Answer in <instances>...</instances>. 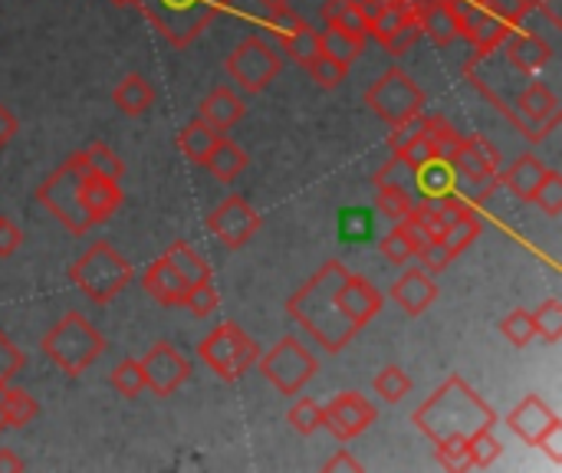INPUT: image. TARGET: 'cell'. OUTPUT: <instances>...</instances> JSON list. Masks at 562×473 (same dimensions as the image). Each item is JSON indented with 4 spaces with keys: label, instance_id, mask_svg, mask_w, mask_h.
I'll list each match as a JSON object with an SVG mask.
<instances>
[{
    "label": "cell",
    "instance_id": "cell-11",
    "mask_svg": "<svg viewBox=\"0 0 562 473\" xmlns=\"http://www.w3.org/2000/svg\"><path fill=\"white\" fill-rule=\"evenodd\" d=\"M224 66H227L231 79L237 82V89L247 92V95L263 92V89L280 76V56H277V49H273L267 40H260V36L240 40V43L231 49V56L224 59Z\"/></svg>",
    "mask_w": 562,
    "mask_h": 473
},
{
    "label": "cell",
    "instance_id": "cell-13",
    "mask_svg": "<svg viewBox=\"0 0 562 473\" xmlns=\"http://www.w3.org/2000/svg\"><path fill=\"white\" fill-rule=\"evenodd\" d=\"M451 10L458 16V30L464 40L474 43L477 56H491L497 53V46L504 43V36L510 33V23L504 16H497L494 10L474 3V0H451Z\"/></svg>",
    "mask_w": 562,
    "mask_h": 473
},
{
    "label": "cell",
    "instance_id": "cell-50",
    "mask_svg": "<svg viewBox=\"0 0 562 473\" xmlns=\"http://www.w3.org/2000/svg\"><path fill=\"white\" fill-rule=\"evenodd\" d=\"M422 36H425V33H422V20L412 13V16H408V20H405V23H402V26H398V30L382 43V46H385L392 56H405V53H408Z\"/></svg>",
    "mask_w": 562,
    "mask_h": 473
},
{
    "label": "cell",
    "instance_id": "cell-60",
    "mask_svg": "<svg viewBox=\"0 0 562 473\" xmlns=\"http://www.w3.org/2000/svg\"><path fill=\"white\" fill-rule=\"evenodd\" d=\"M7 431V418H3V412H0V435Z\"/></svg>",
    "mask_w": 562,
    "mask_h": 473
},
{
    "label": "cell",
    "instance_id": "cell-42",
    "mask_svg": "<svg viewBox=\"0 0 562 473\" xmlns=\"http://www.w3.org/2000/svg\"><path fill=\"white\" fill-rule=\"evenodd\" d=\"M290 428L300 435V438H310L323 428V405L316 398H300L293 408H290Z\"/></svg>",
    "mask_w": 562,
    "mask_h": 473
},
{
    "label": "cell",
    "instance_id": "cell-36",
    "mask_svg": "<svg viewBox=\"0 0 562 473\" xmlns=\"http://www.w3.org/2000/svg\"><path fill=\"white\" fill-rule=\"evenodd\" d=\"M82 155H86V165H89V171H92V174H102V178H115V181H122L125 165H122V158H119L105 142H89V145L82 148Z\"/></svg>",
    "mask_w": 562,
    "mask_h": 473
},
{
    "label": "cell",
    "instance_id": "cell-1",
    "mask_svg": "<svg viewBox=\"0 0 562 473\" xmlns=\"http://www.w3.org/2000/svg\"><path fill=\"white\" fill-rule=\"evenodd\" d=\"M349 277V267L342 260H326L290 300L286 313L296 319L326 352H342L362 329L349 319L342 309V283Z\"/></svg>",
    "mask_w": 562,
    "mask_h": 473
},
{
    "label": "cell",
    "instance_id": "cell-47",
    "mask_svg": "<svg viewBox=\"0 0 562 473\" xmlns=\"http://www.w3.org/2000/svg\"><path fill=\"white\" fill-rule=\"evenodd\" d=\"M408 221L425 234V237H441L445 234V227H448V217L441 214V207L435 204V201H425V204H412V211H408Z\"/></svg>",
    "mask_w": 562,
    "mask_h": 473
},
{
    "label": "cell",
    "instance_id": "cell-41",
    "mask_svg": "<svg viewBox=\"0 0 562 473\" xmlns=\"http://www.w3.org/2000/svg\"><path fill=\"white\" fill-rule=\"evenodd\" d=\"M501 336L517 346V349H527L533 339H537V329H533V316L527 309H514L501 319Z\"/></svg>",
    "mask_w": 562,
    "mask_h": 473
},
{
    "label": "cell",
    "instance_id": "cell-33",
    "mask_svg": "<svg viewBox=\"0 0 562 473\" xmlns=\"http://www.w3.org/2000/svg\"><path fill=\"white\" fill-rule=\"evenodd\" d=\"M280 46H283V53H286L296 66L306 69V63L319 53V36H316V30H313L310 23H303V26H296L293 33H286V36L280 40Z\"/></svg>",
    "mask_w": 562,
    "mask_h": 473
},
{
    "label": "cell",
    "instance_id": "cell-16",
    "mask_svg": "<svg viewBox=\"0 0 562 473\" xmlns=\"http://www.w3.org/2000/svg\"><path fill=\"white\" fill-rule=\"evenodd\" d=\"M138 362H142L145 388H148V392H155L158 398L175 395V392L188 382V375H191L188 359H184L171 342H155V346H151Z\"/></svg>",
    "mask_w": 562,
    "mask_h": 473
},
{
    "label": "cell",
    "instance_id": "cell-15",
    "mask_svg": "<svg viewBox=\"0 0 562 473\" xmlns=\"http://www.w3.org/2000/svg\"><path fill=\"white\" fill-rule=\"evenodd\" d=\"M379 418V408L362 398L359 392H342L336 395L329 405H323V428L336 438V441H352L362 431H369Z\"/></svg>",
    "mask_w": 562,
    "mask_h": 473
},
{
    "label": "cell",
    "instance_id": "cell-2",
    "mask_svg": "<svg viewBox=\"0 0 562 473\" xmlns=\"http://www.w3.org/2000/svg\"><path fill=\"white\" fill-rule=\"evenodd\" d=\"M415 425L431 444H438V441H448V438H471L481 428H494L497 415H494L491 405H484V398L461 375H451L415 412Z\"/></svg>",
    "mask_w": 562,
    "mask_h": 473
},
{
    "label": "cell",
    "instance_id": "cell-53",
    "mask_svg": "<svg viewBox=\"0 0 562 473\" xmlns=\"http://www.w3.org/2000/svg\"><path fill=\"white\" fill-rule=\"evenodd\" d=\"M217 303H221L217 290H214L211 283H201V286H191V290H188L184 309H191L198 319H204V316H211V313L217 309Z\"/></svg>",
    "mask_w": 562,
    "mask_h": 473
},
{
    "label": "cell",
    "instance_id": "cell-62",
    "mask_svg": "<svg viewBox=\"0 0 562 473\" xmlns=\"http://www.w3.org/2000/svg\"><path fill=\"white\" fill-rule=\"evenodd\" d=\"M533 3H540V0H533Z\"/></svg>",
    "mask_w": 562,
    "mask_h": 473
},
{
    "label": "cell",
    "instance_id": "cell-12",
    "mask_svg": "<svg viewBox=\"0 0 562 473\" xmlns=\"http://www.w3.org/2000/svg\"><path fill=\"white\" fill-rule=\"evenodd\" d=\"M560 99L547 82H527L507 119L524 132L527 142H540L560 125Z\"/></svg>",
    "mask_w": 562,
    "mask_h": 473
},
{
    "label": "cell",
    "instance_id": "cell-43",
    "mask_svg": "<svg viewBox=\"0 0 562 473\" xmlns=\"http://www.w3.org/2000/svg\"><path fill=\"white\" fill-rule=\"evenodd\" d=\"M306 72L313 76V82H316V86H323V89H336V86L346 79L349 66H346V63H339V59H333V56H326V53H316V56L306 63Z\"/></svg>",
    "mask_w": 562,
    "mask_h": 473
},
{
    "label": "cell",
    "instance_id": "cell-35",
    "mask_svg": "<svg viewBox=\"0 0 562 473\" xmlns=\"http://www.w3.org/2000/svg\"><path fill=\"white\" fill-rule=\"evenodd\" d=\"M468 451H471V471H487L504 454V444L497 441L494 428H481L468 438Z\"/></svg>",
    "mask_w": 562,
    "mask_h": 473
},
{
    "label": "cell",
    "instance_id": "cell-21",
    "mask_svg": "<svg viewBox=\"0 0 562 473\" xmlns=\"http://www.w3.org/2000/svg\"><path fill=\"white\" fill-rule=\"evenodd\" d=\"M198 119H201V122H207L214 132L227 135V132L244 119V99H240V95H234V89H231V86H214V89L201 99V105H198Z\"/></svg>",
    "mask_w": 562,
    "mask_h": 473
},
{
    "label": "cell",
    "instance_id": "cell-51",
    "mask_svg": "<svg viewBox=\"0 0 562 473\" xmlns=\"http://www.w3.org/2000/svg\"><path fill=\"white\" fill-rule=\"evenodd\" d=\"M26 356L20 352V346H13V339L0 329V385H10V379L16 372H23Z\"/></svg>",
    "mask_w": 562,
    "mask_h": 473
},
{
    "label": "cell",
    "instance_id": "cell-8",
    "mask_svg": "<svg viewBox=\"0 0 562 473\" xmlns=\"http://www.w3.org/2000/svg\"><path fill=\"white\" fill-rule=\"evenodd\" d=\"M425 89L402 69V66H392L385 69L369 89H366V105L392 128L398 122H408L412 115H422L425 112Z\"/></svg>",
    "mask_w": 562,
    "mask_h": 473
},
{
    "label": "cell",
    "instance_id": "cell-5",
    "mask_svg": "<svg viewBox=\"0 0 562 473\" xmlns=\"http://www.w3.org/2000/svg\"><path fill=\"white\" fill-rule=\"evenodd\" d=\"M89 174V165H86V155L76 151L69 155L40 188H36V201L72 234V237H82L89 234L92 221L82 207V181Z\"/></svg>",
    "mask_w": 562,
    "mask_h": 473
},
{
    "label": "cell",
    "instance_id": "cell-28",
    "mask_svg": "<svg viewBox=\"0 0 562 473\" xmlns=\"http://www.w3.org/2000/svg\"><path fill=\"white\" fill-rule=\"evenodd\" d=\"M415 178H418V191L428 198V201H438L445 198L448 191L458 188V171L451 161H441V158H431L425 161L422 168H415Z\"/></svg>",
    "mask_w": 562,
    "mask_h": 473
},
{
    "label": "cell",
    "instance_id": "cell-37",
    "mask_svg": "<svg viewBox=\"0 0 562 473\" xmlns=\"http://www.w3.org/2000/svg\"><path fill=\"white\" fill-rule=\"evenodd\" d=\"M379 188H375V204H379V211L389 217V221H402V217H408V211H412V198H408V191L402 188V184H389L385 178L382 181H375Z\"/></svg>",
    "mask_w": 562,
    "mask_h": 473
},
{
    "label": "cell",
    "instance_id": "cell-46",
    "mask_svg": "<svg viewBox=\"0 0 562 473\" xmlns=\"http://www.w3.org/2000/svg\"><path fill=\"white\" fill-rule=\"evenodd\" d=\"M428 135H431V145H435V158H441V161H454V151H458V145H461V138L464 135H458L441 115H431V128H428Z\"/></svg>",
    "mask_w": 562,
    "mask_h": 473
},
{
    "label": "cell",
    "instance_id": "cell-25",
    "mask_svg": "<svg viewBox=\"0 0 562 473\" xmlns=\"http://www.w3.org/2000/svg\"><path fill=\"white\" fill-rule=\"evenodd\" d=\"M247 161H250V158H247V151H244L237 142H231L227 135H221L201 165H204V168L221 181V184H231V181L247 168Z\"/></svg>",
    "mask_w": 562,
    "mask_h": 473
},
{
    "label": "cell",
    "instance_id": "cell-40",
    "mask_svg": "<svg viewBox=\"0 0 562 473\" xmlns=\"http://www.w3.org/2000/svg\"><path fill=\"white\" fill-rule=\"evenodd\" d=\"M112 388L122 395V398H138L145 392V375H142V362L138 359H122L115 369H112Z\"/></svg>",
    "mask_w": 562,
    "mask_h": 473
},
{
    "label": "cell",
    "instance_id": "cell-29",
    "mask_svg": "<svg viewBox=\"0 0 562 473\" xmlns=\"http://www.w3.org/2000/svg\"><path fill=\"white\" fill-rule=\"evenodd\" d=\"M418 20H422V33H425V36H431V43H435V46H451V43L461 36V30H458V16H454V10H451V0L435 3V7H431V10H425Z\"/></svg>",
    "mask_w": 562,
    "mask_h": 473
},
{
    "label": "cell",
    "instance_id": "cell-18",
    "mask_svg": "<svg viewBox=\"0 0 562 473\" xmlns=\"http://www.w3.org/2000/svg\"><path fill=\"white\" fill-rule=\"evenodd\" d=\"M392 300H395L408 316H422V313H428V309L435 306L438 286H435L431 273H425L422 267H408V270L395 280Z\"/></svg>",
    "mask_w": 562,
    "mask_h": 473
},
{
    "label": "cell",
    "instance_id": "cell-52",
    "mask_svg": "<svg viewBox=\"0 0 562 473\" xmlns=\"http://www.w3.org/2000/svg\"><path fill=\"white\" fill-rule=\"evenodd\" d=\"M474 3H481V7H487V10H494V13H497V16H504L510 26L524 23V20L533 13V0H474Z\"/></svg>",
    "mask_w": 562,
    "mask_h": 473
},
{
    "label": "cell",
    "instance_id": "cell-59",
    "mask_svg": "<svg viewBox=\"0 0 562 473\" xmlns=\"http://www.w3.org/2000/svg\"><path fill=\"white\" fill-rule=\"evenodd\" d=\"M283 3H290V0H260V7H263V10H270V7H283Z\"/></svg>",
    "mask_w": 562,
    "mask_h": 473
},
{
    "label": "cell",
    "instance_id": "cell-7",
    "mask_svg": "<svg viewBox=\"0 0 562 473\" xmlns=\"http://www.w3.org/2000/svg\"><path fill=\"white\" fill-rule=\"evenodd\" d=\"M201 362L221 379V382H240L260 359V346L237 326V323H221L201 346H198Z\"/></svg>",
    "mask_w": 562,
    "mask_h": 473
},
{
    "label": "cell",
    "instance_id": "cell-39",
    "mask_svg": "<svg viewBox=\"0 0 562 473\" xmlns=\"http://www.w3.org/2000/svg\"><path fill=\"white\" fill-rule=\"evenodd\" d=\"M547 217H560L562 211V174L557 168H547V174L540 178L533 198H530Z\"/></svg>",
    "mask_w": 562,
    "mask_h": 473
},
{
    "label": "cell",
    "instance_id": "cell-61",
    "mask_svg": "<svg viewBox=\"0 0 562 473\" xmlns=\"http://www.w3.org/2000/svg\"><path fill=\"white\" fill-rule=\"evenodd\" d=\"M109 3H115V7H128L132 0H109Z\"/></svg>",
    "mask_w": 562,
    "mask_h": 473
},
{
    "label": "cell",
    "instance_id": "cell-27",
    "mask_svg": "<svg viewBox=\"0 0 562 473\" xmlns=\"http://www.w3.org/2000/svg\"><path fill=\"white\" fill-rule=\"evenodd\" d=\"M543 174H547V161H540L537 155H520V158L501 174V181H504L520 201H530Z\"/></svg>",
    "mask_w": 562,
    "mask_h": 473
},
{
    "label": "cell",
    "instance_id": "cell-34",
    "mask_svg": "<svg viewBox=\"0 0 562 473\" xmlns=\"http://www.w3.org/2000/svg\"><path fill=\"white\" fill-rule=\"evenodd\" d=\"M477 237H481V221H477V214H464V217H454V221L445 227L441 244L451 250V257H458V254H464Z\"/></svg>",
    "mask_w": 562,
    "mask_h": 473
},
{
    "label": "cell",
    "instance_id": "cell-17",
    "mask_svg": "<svg viewBox=\"0 0 562 473\" xmlns=\"http://www.w3.org/2000/svg\"><path fill=\"white\" fill-rule=\"evenodd\" d=\"M497 49H501L504 59H507L517 72H524V76L540 72V69L550 66V59H553V46H550L540 33L524 30L520 23L510 26V33L504 36V43H501Z\"/></svg>",
    "mask_w": 562,
    "mask_h": 473
},
{
    "label": "cell",
    "instance_id": "cell-3",
    "mask_svg": "<svg viewBox=\"0 0 562 473\" xmlns=\"http://www.w3.org/2000/svg\"><path fill=\"white\" fill-rule=\"evenodd\" d=\"M161 40L184 49L191 46L234 0H132Z\"/></svg>",
    "mask_w": 562,
    "mask_h": 473
},
{
    "label": "cell",
    "instance_id": "cell-45",
    "mask_svg": "<svg viewBox=\"0 0 562 473\" xmlns=\"http://www.w3.org/2000/svg\"><path fill=\"white\" fill-rule=\"evenodd\" d=\"M431 128V125H428ZM435 158V145H431V135L428 132H422V135H415L412 142H405L402 148H395V165H405V168H422L425 161H431Z\"/></svg>",
    "mask_w": 562,
    "mask_h": 473
},
{
    "label": "cell",
    "instance_id": "cell-20",
    "mask_svg": "<svg viewBox=\"0 0 562 473\" xmlns=\"http://www.w3.org/2000/svg\"><path fill=\"white\" fill-rule=\"evenodd\" d=\"M557 421H560V418L553 415V408H550L543 398H537V395H527V398L507 415L510 431L520 435L527 444H540V438H543Z\"/></svg>",
    "mask_w": 562,
    "mask_h": 473
},
{
    "label": "cell",
    "instance_id": "cell-19",
    "mask_svg": "<svg viewBox=\"0 0 562 473\" xmlns=\"http://www.w3.org/2000/svg\"><path fill=\"white\" fill-rule=\"evenodd\" d=\"M142 286H145V293H148L155 303H161V306H168V309L184 306L188 290H191V286L178 277V270L171 267L168 257H158V260L142 273Z\"/></svg>",
    "mask_w": 562,
    "mask_h": 473
},
{
    "label": "cell",
    "instance_id": "cell-48",
    "mask_svg": "<svg viewBox=\"0 0 562 473\" xmlns=\"http://www.w3.org/2000/svg\"><path fill=\"white\" fill-rule=\"evenodd\" d=\"M438 464L445 471H471V451H468V438H448L435 444Z\"/></svg>",
    "mask_w": 562,
    "mask_h": 473
},
{
    "label": "cell",
    "instance_id": "cell-14",
    "mask_svg": "<svg viewBox=\"0 0 562 473\" xmlns=\"http://www.w3.org/2000/svg\"><path fill=\"white\" fill-rule=\"evenodd\" d=\"M207 230H211L214 240H221L224 247L237 250L247 240H254V234L260 230V214L247 204V198L231 194L227 201H221L207 214Z\"/></svg>",
    "mask_w": 562,
    "mask_h": 473
},
{
    "label": "cell",
    "instance_id": "cell-30",
    "mask_svg": "<svg viewBox=\"0 0 562 473\" xmlns=\"http://www.w3.org/2000/svg\"><path fill=\"white\" fill-rule=\"evenodd\" d=\"M171 260V267L178 270V277L188 283V286H201V283H211V267L201 254H194V247H188L184 240H175L165 254Z\"/></svg>",
    "mask_w": 562,
    "mask_h": 473
},
{
    "label": "cell",
    "instance_id": "cell-38",
    "mask_svg": "<svg viewBox=\"0 0 562 473\" xmlns=\"http://www.w3.org/2000/svg\"><path fill=\"white\" fill-rule=\"evenodd\" d=\"M372 388H375V395H379L382 402H389V405H398V402H402V398L412 392V379L405 375V369H398V365H389V369H382V372L375 375Z\"/></svg>",
    "mask_w": 562,
    "mask_h": 473
},
{
    "label": "cell",
    "instance_id": "cell-22",
    "mask_svg": "<svg viewBox=\"0 0 562 473\" xmlns=\"http://www.w3.org/2000/svg\"><path fill=\"white\" fill-rule=\"evenodd\" d=\"M82 207H86L92 227L95 224H105L122 207V188H119V181L89 171L86 181H82Z\"/></svg>",
    "mask_w": 562,
    "mask_h": 473
},
{
    "label": "cell",
    "instance_id": "cell-32",
    "mask_svg": "<svg viewBox=\"0 0 562 473\" xmlns=\"http://www.w3.org/2000/svg\"><path fill=\"white\" fill-rule=\"evenodd\" d=\"M0 412L7 418V428H26L40 415V405H36V398H30V392L7 385V392L0 398Z\"/></svg>",
    "mask_w": 562,
    "mask_h": 473
},
{
    "label": "cell",
    "instance_id": "cell-56",
    "mask_svg": "<svg viewBox=\"0 0 562 473\" xmlns=\"http://www.w3.org/2000/svg\"><path fill=\"white\" fill-rule=\"evenodd\" d=\"M20 132V122H16V115L0 102V148H7L10 142H13V135Z\"/></svg>",
    "mask_w": 562,
    "mask_h": 473
},
{
    "label": "cell",
    "instance_id": "cell-44",
    "mask_svg": "<svg viewBox=\"0 0 562 473\" xmlns=\"http://www.w3.org/2000/svg\"><path fill=\"white\" fill-rule=\"evenodd\" d=\"M533 316V329H537V336L540 339H547V342H560L562 339V303L560 300H547L543 306H537V313H530Z\"/></svg>",
    "mask_w": 562,
    "mask_h": 473
},
{
    "label": "cell",
    "instance_id": "cell-55",
    "mask_svg": "<svg viewBox=\"0 0 562 473\" xmlns=\"http://www.w3.org/2000/svg\"><path fill=\"white\" fill-rule=\"evenodd\" d=\"M540 451H547V458L553 461V464H562V425L557 421L543 438H540V444H537Z\"/></svg>",
    "mask_w": 562,
    "mask_h": 473
},
{
    "label": "cell",
    "instance_id": "cell-10",
    "mask_svg": "<svg viewBox=\"0 0 562 473\" xmlns=\"http://www.w3.org/2000/svg\"><path fill=\"white\" fill-rule=\"evenodd\" d=\"M454 171L471 184V191L464 194L474 207L477 204H484L491 194H494V188L501 184V155H497V148L484 138V135H464L461 138V145H458V151H454Z\"/></svg>",
    "mask_w": 562,
    "mask_h": 473
},
{
    "label": "cell",
    "instance_id": "cell-31",
    "mask_svg": "<svg viewBox=\"0 0 562 473\" xmlns=\"http://www.w3.org/2000/svg\"><path fill=\"white\" fill-rule=\"evenodd\" d=\"M221 138V132H214L207 122H201V119H191L181 132H178V148H181V155L188 158V161H194V165H201L204 158H207V151L214 148V142Z\"/></svg>",
    "mask_w": 562,
    "mask_h": 473
},
{
    "label": "cell",
    "instance_id": "cell-54",
    "mask_svg": "<svg viewBox=\"0 0 562 473\" xmlns=\"http://www.w3.org/2000/svg\"><path fill=\"white\" fill-rule=\"evenodd\" d=\"M20 244H23V230L10 217H0V257H13Z\"/></svg>",
    "mask_w": 562,
    "mask_h": 473
},
{
    "label": "cell",
    "instance_id": "cell-9",
    "mask_svg": "<svg viewBox=\"0 0 562 473\" xmlns=\"http://www.w3.org/2000/svg\"><path fill=\"white\" fill-rule=\"evenodd\" d=\"M257 365H260V375L286 398L300 395L319 372V362L313 359V352L300 346V339L293 336H283L270 352H260Z\"/></svg>",
    "mask_w": 562,
    "mask_h": 473
},
{
    "label": "cell",
    "instance_id": "cell-24",
    "mask_svg": "<svg viewBox=\"0 0 562 473\" xmlns=\"http://www.w3.org/2000/svg\"><path fill=\"white\" fill-rule=\"evenodd\" d=\"M316 36H319V53H326V56H333V59H339L346 66H352L366 49L362 33H352V30H346L339 23H329V20H326L323 30H316Z\"/></svg>",
    "mask_w": 562,
    "mask_h": 473
},
{
    "label": "cell",
    "instance_id": "cell-23",
    "mask_svg": "<svg viewBox=\"0 0 562 473\" xmlns=\"http://www.w3.org/2000/svg\"><path fill=\"white\" fill-rule=\"evenodd\" d=\"M425 240H428V237H425L408 217H402V221H395V227L379 240V250H382V257H385L389 263L405 267L408 260H415V254H418V247H422Z\"/></svg>",
    "mask_w": 562,
    "mask_h": 473
},
{
    "label": "cell",
    "instance_id": "cell-58",
    "mask_svg": "<svg viewBox=\"0 0 562 473\" xmlns=\"http://www.w3.org/2000/svg\"><path fill=\"white\" fill-rule=\"evenodd\" d=\"M0 471H26V464L13 451H0Z\"/></svg>",
    "mask_w": 562,
    "mask_h": 473
},
{
    "label": "cell",
    "instance_id": "cell-57",
    "mask_svg": "<svg viewBox=\"0 0 562 473\" xmlns=\"http://www.w3.org/2000/svg\"><path fill=\"white\" fill-rule=\"evenodd\" d=\"M323 471H326V473H339V471L352 473V471H362V464H359V461H356L352 454L339 451V454H336L333 461H326V468H323Z\"/></svg>",
    "mask_w": 562,
    "mask_h": 473
},
{
    "label": "cell",
    "instance_id": "cell-49",
    "mask_svg": "<svg viewBox=\"0 0 562 473\" xmlns=\"http://www.w3.org/2000/svg\"><path fill=\"white\" fill-rule=\"evenodd\" d=\"M415 257H418V263H422V270H425V273H445V270L451 267V260H454V257H451V250L441 244V237H428V240L418 247V254H415Z\"/></svg>",
    "mask_w": 562,
    "mask_h": 473
},
{
    "label": "cell",
    "instance_id": "cell-26",
    "mask_svg": "<svg viewBox=\"0 0 562 473\" xmlns=\"http://www.w3.org/2000/svg\"><path fill=\"white\" fill-rule=\"evenodd\" d=\"M112 102H115V109L119 112H125V115H145L151 105H155V86L145 79V76H138V72H132V76H125L115 89H112Z\"/></svg>",
    "mask_w": 562,
    "mask_h": 473
},
{
    "label": "cell",
    "instance_id": "cell-6",
    "mask_svg": "<svg viewBox=\"0 0 562 473\" xmlns=\"http://www.w3.org/2000/svg\"><path fill=\"white\" fill-rule=\"evenodd\" d=\"M135 270L132 263L105 240H95L72 267H69V280L99 306L112 303L128 283H132Z\"/></svg>",
    "mask_w": 562,
    "mask_h": 473
},
{
    "label": "cell",
    "instance_id": "cell-4",
    "mask_svg": "<svg viewBox=\"0 0 562 473\" xmlns=\"http://www.w3.org/2000/svg\"><path fill=\"white\" fill-rule=\"evenodd\" d=\"M43 356L69 379L82 375L92 362L102 359L105 352V339L99 336V329L82 316V313H66L63 319H56L49 326V333L40 342Z\"/></svg>",
    "mask_w": 562,
    "mask_h": 473
}]
</instances>
